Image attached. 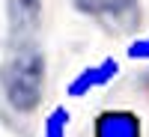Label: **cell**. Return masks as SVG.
<instances>
[{
  "instance_id": "obj_2",
  "label": "cell",
  "mask_w": 149,
  "mask_h": 137,
  "mask_svg": "<svg viewBox=\"0 0 149 137\" xmlns=\"http://www.w3.org/2000/svg\"><path fill=\"white\" fill-rule=\"evenodd\" d=\"M116 74H119V60L104 57L102 63H93V66H86V69H81L78 74H74L72 83H69V95L72 98H84L86 92L107 86Z\"/></svg>"
},
{
  "instance_id": "obj_1",
  "label": "cell",
  "mask_w": 149,
  "mask_h": 137,
  "mask_svg": "<svg viewBox=\"0 0 149 137\" xmlns=\"http://www.w3.org/2000/svg\"><path fill=\"white\" fill-rule=\"evenodd\" d=\"M90 137H143V122L134 110L107 107L93 116Z\"/></svg>"
},
{
  "instance_id": "obj_3",
  "label": "cell",
  "mask_w": 149,
  "mask_h": 137,
  "mask_svg": "<svg viewBox=\"0 0 149 137\" xmlns=\"http://www.w3.org/2000/svg\"><path fill=\"white\" fill-rule=\"evenodd\" d=\"M66 128H69V110L63 104H57L42 125V137H66Z\"/></svg>"
},
{
  "instance_id": "obj_4",
  "label": "cell",
  "mask_w": 149,
  "mask_h": 137,
  "mask_svg": "<svg viewBox=\"0 0 149 137\" xmlns=\"http://www.w3.org/2000/svg\"><path fill=\"white\" fill-rule=\"evenodd\" d=\"M128 60H140V63H149V36H143V39H134L128 48H125Z\"/></svg>"
},
{
  "instance_id": "obj_5",
  "label": "cell",
  "mask_w": 149,
  "mask_h": 137,
  "mask_svg": "<svg viewBox=\"0 0 149 137\" xmlns=\"http://www.w3.org/2000/svg\"><path fill=\"white\" fill-rule=\"evenodd\" d=\"M134 90H137L146 102H149V63H146L137 74H134Z\"/></svg>"
}]
</instances>
